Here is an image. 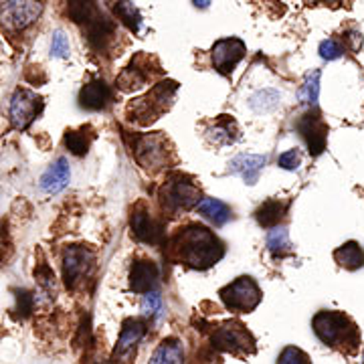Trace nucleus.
<instances>
[{"label":"nucleus","mask_w":364,"mask_h":364,"mask_svg":"<svg viewBox=\"0 0 364 364\" xmlns=\"http://www.w3.org/2000/svg\"><path fill=\"white\" fill-rule=\"evenodd\" d=\"M170 259L191 269H208L225 255L223 243L203 225H188L170 239Z\"/></svg>","instance_id":"obj_1"},{"label":"nucleus","mask_w":364,"mask_h":364,"mask_svg":"<svg viewBox=\"0 0 364 364\" xmlns=\"http://www.w3.org/2000/svg\"><path fill=\"white\" fill-rule=\"evenodd\" d=\"M67 14L75 25L83 26V35L95 51H109L117 37V25L97 0H67Z\"/></svg>","instance_id":"obj_2"},{"label":"nucleus","mask_w":364,"mask_h":364,"mask_svg":"<svg viewBox=\"0 0 364 364\" xmlns=\"http://www.w3.org/2000/svg\"><path fill=\"white\" fill-rule=\"evenodd\" d=\"M176 91H178V83L176 81H170V79L160 81L144 97L132 100L128 107H126V116H128L132 124L150 126V124H154L156 119H160L172 107Z\"/></svg>","instance_id":"obj_3"},{"label":"nucleus","mask_w":364,"mask_h":364,"mask_svg":"<svg viewBox=\"0 0 364 364\" xmlns=\"http://www.w3.org/2000/svg\"><path fill=\"white\" fill-rule=\"evenodd\" d=\"M314 332L324 342L326 346L338 348V350L354 352L356 344L360 342L358 330L348 316L340 312H328L322 310L314 316Z\"/></svg>","instance_id":"obj_4"},{"label":"nucleus","mask_w":364,"mask_h":364,"mask_svg":"<svg viewBox=\"0 0 364 364\" xmlns=\"http://www.w3.org/2000/svg\"><path fill=\"white\" fill-rule=\"evenodd\" d=\"M198 198H200L198 186H195L188 176H182V174L170 176L160 188V205L172 217L198 205L200 203Z\"/></svg>","instance_id":"obj_5"},{"label":"nucleus","mask_w":364,"mask_h":364,"mask_svg":"<svg viewBox=\"0 0 364 364\" xmlns=\"http://www.w3.org/2000/svg\"><path fill=\"white\" fill-rule=\"evenodd\" d=\"M132 152L138 160V164L148 172H158L170 162L172 150H170L168 138L156 132V134H144V136H134V146Z\"/></svg>","instance_id":"obj_6"},{"label":"nucleus","mask_w":364,"mask_h":364,"mask_svg":"<svg viewBox=\"0 0 364 364\" xmlns=\"http://www.w3.org/2000/svg\"><path fill=\"white\" fill-rule=\"evenodd\" d=\"M219 296H221L227 310L243 314L253 312L259 306L261 298H263L259 286L247 275H243V277L235 279L233 284L223 287L221 291H219Z\"/></svg>","instance_id":"obj_7"},{"label":"nucleus","mask_w":364,"mask_h":364,"mask_svg":"<svg viewBox=\"0 0 364 364\" xmlns=\"http://www.w3.org/2000/svg\"><path fill=\"white\" fill-rule=\"evenodd\" d=\"M213 348L231 354H253L255 352V338L251 336L247 328L239 322H227L219 326L213 334Z\"/></svg>","instance_id":"obj_8"},{"label":"nucleus","mask_w":364,"mask_h":364,"mask_svg":"<svg viewBox=\"0 0 364 364\" xmlns=\"http://www.w3.org/2000/svg\"><path fill=\"white\" fill-rule=\"evenodd\" d=\"M43 112V100L35 91L31 90H16L13 100H11V124L14 130H26L37 116Z\"/></svg>","instance_id":"obj_9"},{"label":"nucleus","mask_w":364,"mask_h":364,"mask_svg":"<svg viewBox=\"0 0 364 364\" xmlns=\"http://www.w3.org/2000/svg\"><path fill=\"white\" fill-rule=\"evenodd\" d=\"M93 253L87 247L71 245L63 253V282L67 287H75L87 277L93 269Z\"/></svg>","instance_id":"obj_10"},{"label":"nucleus","mask_w":364,"mask_h":364,"mask_svg":"<svg viewBox=\"0 0 364 364\" xmlns=\"http://www.w3.org/2000/svg\"><path fill=\"white\" fill-rule=\"evenodd\" d=\"M156 59L154 57H148V55H138L136 59H132V63L117 77L116 85L117 90L122 91H136L146 87V83L152 79L154 73H160V71H150V63H154Z\"/></svg>","instance_id":"obj_11"},{"label":"nucleus","mask_w":364,"mask_h":364,"mask_svg":"<svg viewBox=\"0 0 364 364\" xmlns=\"http://www.w3.org/2000/svg\"><path fill=\"white\" fill-rule=\"evenodd\" d=\"M245 43L241 39H221L215 43L210 57H213V65L215 69L223 73V75H229L233 71L237 63L245 57Z\"/></svg>","instance_id":"obj_12"},{"label":"nucleus","mask_w":364,"mask_h":364,"mask_svg":"<svg viewBox=\"0 0 364 364\" xmlns=\"http://www.w3.org/2000/svg\"><path fill=\"white\" fill-rule=\"evenodd\" d=\"M132 233L136 235L138 241L148 243V245H158L162 243V237H164V225L156 219L150 217V213L140 205L138 208H134L130 219Z\"/></svg>","instance_id":"obj_13"},{"label":"nucleus","mask_w":364,"mask_h":364,"mask_svg":"<svg viewBox=\"0 0 364 364\" xmlns=\"http://www.w3.org/2000/svg\"><path fill=\"white\" fill-rule=\"evenodd\" d=\"M298 130L301 138L308 144V150L312 156H320L326 150V140H328V126L322 122L318 114H306L298 122Z\"/></svg>","instance_id":"obj_14"},{"label":"nucleus","mask_w":364,"mask_h":364,"mask_svg":"<svg viewBox=\"0 0 364 364\" xmlns=\"http://www.w3.org/2000/svg\"><path fill=\"white\" fill-rule=\"evenodd\" d=\"M41 14V4L35 0H6L4 9V21L9 25L23 28L31 25Z\"/></svg>","instance_id":"obj_15"},{"label":"nucleus","mask_w":364,"mask_h":364,"mask_svg":"<svg viewBox=\"0 0 364 364\" xmlns=\"http://www.w3.org/2000/svg\"><path fill=\"white\" fill-rule=\"evenodd\" d=\"M158 265L154 261H136L130 269V289L136 294H146L158 284Z\"/></svg>","instance_id":"obj_16"},{"label":"nucleus","mask_w":364,"mask_h":364,"mask_svg":"<svg viewBox=\"0 0 364 364\" xmlns=\"http://www.w3.org/2000/svg\"><path fill=\"white\" fill-rule=\"evenodd\" d=\"M109 102H112V91L104 79H95L79 91V105L83 109H90V112L105 109Z\"/></svg>","instance_id":"obj_17"},{"label":"nucleus","mask_w":364,"mask_h":364,"mask_svg":"<svg viewBox=\"0 0 364 364\" xmlns=\"http://www.w3.org/2000/svg\"><path fill=\"white\" fill-rule=\"evenodd\" d=\"M267 164V156H255V154H241L229 162V172L241 176L247 184H255L259 181L263 166Z\"/></svg>","instance_id":"obj_18"},{"label":"nucleus","mask_w":364,"mask_h":364,"mask_svg":"<svg viewBox=\"0 0 364 364\" xmlns=\"http://www.w3.org/2000/svg\"><path fill=\"white\" fill-rule=\"evenodd\" d=\"M69 176H71L69 162H67L65 158H59L41 176V191L47 193V195H57V193H61L67 184H69Z\"/></svg>","instance_id":"obj_19"},{"label":"nucleus","mask_w":364,"mask_h":364,"mask_svg":"<svg viewBox=\"0 0 364 364\" xmlns=\"http://www.w3.org/2000/svg\"><path fill=\"white\" fill-rule=\"evenodd\" d=\"M146 336V324L140 322V320H128L124 322V328H122V334H119V340L116 344V350L114 354H128V352L134 350V346L140 342V340Z\"/></svg>","instance_id":"obj_20"},{"label":"nucleus","mask_w":364,"mask_h":364,"mask_svg":"<svg viewBox=\"0 0 364 364\" xmlns=\"http://www.w3.org/2000/svg\"><path fill=\"white\" fill-rule=\"evenodd\" d=\"M207 138L213 144L229 146V144H235L239 140V128H237L235 119H231L229 116H221L219 122L207 130Z\"/></svg>","instance_id":"obj_21"},{"label":"nucleus","mask_w":364,"mask_h":364,"mask_svg":"<svg viewBox=\"0 0 364 364\" xmlns=\"http://www.w3.org/2000/svg\"><path fill=\"white\" fill-rule=\"evenodd\" d=\"M334 259L340 267L354 272V269H360L364 265V251L356 241H348L334 251Z\"/></svg>","instance_id":"obj_22"},{"label":"nucleus","mask_w":364,"mask_h":364,"mask_svg":"<svg viewBox=\"0 0 364 364\" xmlns=\"http://www.w3.org/2000/svg\"><path fill=\"white\" fill-rule=\"evenodd\" d=\"M287 203H282L277 198H272L267 203H263L257 210H255V219L261 227H275L277 223L286 217Z\"/></svg>","instance_id":"obj_23"},{"label":"nucleus","mask_w":364,"mask_h":364,"mask_svg":"<svg viewBox=\"0 0 364 364\" xmlns=\"http://www.w3.org/2000/svg\"><path fill=\"white\" fill-rule=\"evenodd\" d=\"M196 208H198V213L203 217H207L208 221L219 225V227L225 225V223H229V219H231V208L227 207L223 200H219V198H203L196 205Z\"/></svg>","instance_id":"obj_24"},{"label":"nucleus","mask_w":364,"mask_h":364,"mask_svg":"<svg viewBox=\"0 0 364 364\" xmlns=\"http://www.w3.org/2000/svg\"><path fill=\"white\" fill-rule=\"evenodd\" d=\"M152 364H181L184 363V348L176 338L164 340L152 354Z\"/></svg>","instance_id":"obj_25"},{"label":"nucleus","mask_w":364,"mask_h":364,"mask_svg":"<svg viewBox=\"0 0 364 364\" xmlns=\"http://www.w3.org/2000/svg\"><path fill=\"white\" fill-rule=\"evenodd\" d=\"M267 249H269V253L275 259H284V257L294 253L286 227H273L269 235H267Z\"/></svg>","instance_id":"obj_26"},{"label":"nucleus","mask_w":364,"mask_h":364,"mask_svg":"<svg viewBox=\"0 0 364 364\" xmlns=\"http://www.w3.org/2000/svg\"><path fill=\"white\" fill-rule=\"evenodd\" d=\"M114 13L124 25L130 28L132 33H138L142 28V14L136 9L134 0H116Z\"/></svg>","instance_id":"obj_27"},{"label":"nucleus","mask_w":364,"mask_h":364,"mask_svg":"<svg viewBox=\"0 0 364 364\" xmlns=\"http://www.w3.org/2000/svg\"><path fill=\"white\" fill-rule=\"evenodd\" d=\"M279 102H282V93H279V91L263 90L251 95L249 105H251V109L257 112V114H267V112H273V109L279 105Z\"/></svg>","instance_id":"obj_28"},{"label":"nucleus","mask_w":364,"mask_h":364,"mask_svg":"<svg viewBox=\"0 0 364 364\" xmlns=\"http://www.w3.org/2000/svg\"><path fill=\"white\" fill-rule=\"evenodd\" d=\"M87 132H90V128L65 132V146L71 150V154H75V156H85V154H87L91 138H93Z\"/></svg>","instance_id":"obj_29"},{"label":"nucleus","mask_w":364,"mask_h":364,"mask_svg":"<svg viewBox=\"0 0 364 364\" xmlns=\"http://www.w3.org/2000/svg\"><path fill=\"white\" fill-rule=\"evenodd\" d=\"M320 77H322V73L318 69L306 77L301 90H299V102L301 104H308L312 105V107L318 105V97H320Z\"/></svg>","instance_id":"obj_30"},{"label":"nucleus","mask_w":364,"mask_h":364,"mask_svg":"<svg viewBox=\"0 0 364 364\" xmlns=\"http://www.w3.org/2000/svg\"><path fill=\"white\" fill-rule=\"evenodd\" d=\"M344 55V45L336 39H328L320 43V57L326 61H336Z\"/></svg>","instance_id":"obj_31"},{"label":"nucleus","mask_w":364,"mask_h":364,"mask_svg":"<svg viewBox=\"0 0 364 364\" xmlns=\"http://www.w3.org/2000/svg\"><path fill=\"white\" fill-rule=\"evenodd\" d=\"M162 310V296L158 294L156 289H150L146 291V296L142 299V314L144 316H156Z\"/></svg>","instance_id":"obj_32"},{"label":"nucleus","mask_w":364,"mask_h":364,"mask_svg":"<svg viewBox=\"0 0 364 364\" xmlns=\"http://www.w3.org/2000/svg\"><path fill=\"white\" fill-rule=\"evenodd\" d=\"M51 55L53 57H59V59H63V57L69 55V41H67L63 31H55V33H53Z\"/></svg>","instance_id":"obj_33"},{"label":"nucleus","mask_w":364,"mask_h":364,"mask_svg":"<svg viewBox=\"0 0 364 364\" xmlns=\"http://www.w3.org/2000/svg\"><path fill=\"white\" fill-rule=\"evenodd\" d=\"M277 363L282 364H306L310 363V358H308V354L306 352L298 350V348H294V346H287L286 350L279 354V360Z\"/></svg>","instance_id":"obj_34"},{"label":"nucleus","mask_w":364,"mask_h":364,"mask_svg":"<svg viewBox=\"0 0 364 364\" xmlns=\"http://www.w3.org/2000/svg\"><path fill=\"white\" fill-rule=\"evenodd\" d=\"M277 164L282 166L284 170H298L299 164H301V156H299V150H287L284 152L279 160H277Z\"/></svg>","instance_id":"obj_35"},{"label":"nucleus","mask_w":364,"mask_h":364,"mask_svg":"<svg viewBox=\"0 0 364 364\" xmlns=\"http://www.w3.org/2000/svg\"><path fill=\"white\" fill-rule=\"evenodd\" d=\"M18 310L23 312V316L31 314V310H33V296L31 294H26V291L18 294Z\"/></svg>","instance_id":"obj_36"},{"label":"nucleus","mask_w":364,"mask_h":364,"mask_svg":"<svg viewBox=\"0 0 364 364\" xmlns=\"http://www.w3.org/2000/svg\"><path fill=\"white\" fill-rule=\"evenodd\" d=\"M210 2H213V0H193V4H195L196 9H207Z\"/></svg>","instance_id":"obj_37"},{"label":"nucleus","mask_w":364,"mask_h":364,"mask_svg":"<svg viewBox=\"0 0 364 364\" xmlns=\"http://www.w3.org/2000/svg\"><path fill=\"white\" fill-rule=\"evenodd\" d=\"M316 2H340V0H316Z\"/></svg>","instance_id":"obj_38"}]
</instances>
